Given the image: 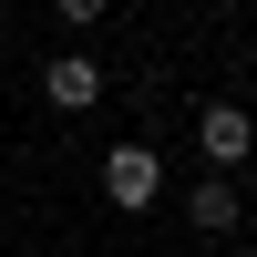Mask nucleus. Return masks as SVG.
Wrapping results in <instances>:
<instances>
[{"instance_id":"2","label":"nucleus","mask_w":257,"mask_h":257,"mask_svg":"<svg viewBox=\"0 0 257 257\" xmlns=\"http://www.w3.org/2000/svg\"><path fill=\"white\" fill-rule=\"evenodd\" d=\"M247 144H257V123L237 113V103H206V113H196V155L216 165V175H237V165H247Z\"/></svg>"},{"instance_id":"5","label":"nucleus","mask_w":257,"mask_h":257,"mask_svg":"<svg viewBox=\"0 0 257 257\" xmlns=\"http://www.w3.org/2000/svg\"><path fill=\"white\" fill-rule=\"evenodd\" d=\"M103 11H113V0H62V21H72V31H93Z\"/></svg>"},{"instance_id":"1","label":"nucleus","mask_w":257,"mask_h":257,"mask_svg":"<svg viewBox=\"0 0 257 257\" xmlns=\"http://www.w3.org/2000/svg\"><path fill=\"white\" fill-rule=\"evenodd\" d=\"M155 196H165V165H155V144H113V155H103V206L144 216Z\"/></svg>"},{"instance_id":"4","label":"nucleus","mask_w":257,"mask_h":257,"mask_svg":"<svg viewBox=\"0 0 257 257\" xmlns=\"http://www.w3.org/2000/svg\"><path fill=\"white\" fill-rule=\"evenodd\" d=\"M185 216H196V226H216V237H226V226H237V185H196V196H185Z\"/></svg>"},{"instance_id":"3","label":"nucleus","mask_w":257,"mask_h":257,"mask_svg":"<svg viewBox=\"0 0 257 257\" xmlns=\"http://www.w3.org/2000/svg\"><path fill=\"white\" fill-rule=\"evenodd\" d=\"M41 93H52V113H93V103H103V62H93V52L41 62Z\"/></svg>"}]
</instances>
